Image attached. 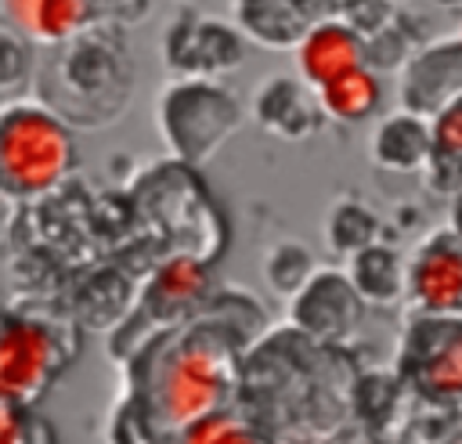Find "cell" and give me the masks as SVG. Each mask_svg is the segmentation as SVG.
<instances>
[{"label":"cell","instance_id":"cell-1","mask_svg":"<svg viewBox=\"0 0 462 444\" xmlns=\"http://www.w3.org/2000/svg\"><path fill=\"white\" fill-rule=\"evenodd\" d=\"M54 47L58 58L40 79L43 105L54 108L69 126H97L116 119L134 90V65L123 51V40L112 29H97L94 22Z\"/></svg>","mask_w":462,"mask_h":444},{"label":"cell","instance_id":"cell-2","mask_svg":"<svg viewBox=\"0 0 462 444\" xmlns=\"http://www.w3.org/2000/svg\"><path fill=\"white\" fill-rule=\"evenodd\" d=\"M76 166L72 126L40 101L0 105V199L29 202L54 191Z\"/></svg>","mask_w":462,"mask_h":444},{"label":"cell","instance_id":"cell-3","mask_svg":"<svg viewBox=\"0 0 462 444\" xmlns=\"http://www.w3.org/2000/svg\"><path fill=\"white\" fill-rule=\"evenodd\" d=\"M235 386L231 343L213 332H191L177 339L152 375V415L159 426L180 433L188 422L224 408Z\"/></svg>","mask_w":462,"mask_h":444},{"label":"cell","instance_id":"cell-4","mask_svg":"<svg viewBox=\"0 0 462 444\" xmlns=\"http://www.w3.org/2000/svg\"><path fill=\"white\" fill-rule=\"evenodd\" d=\"M238 97L206 76H173L155 97V126L177 162L199 166L238 130Z\"/></svg>","mask_w":462,"mask_h":444},{"label":"cell","instance_id":"cell-5","mask_svg":"<svg viewBox=\"0 0 462 444\" xmlns=\"http://www.w3.org/2000/svg\"><path fill=\"white\" fill-rule=\"evenodd\" d=\"M245 61V36L213 14L184 11L162 32V65L173 76L220 79Z\"/></svg>","mask_w":462,"mask_h":444},{"label":"cell","instance_id":"cell-6","mask_svg":"<svg viewBox=\"0 0 462 444\" xmlns=\"http://www.w3.org/2000/svg\"><path fill=\"white\" fill-rule=\"evenodd\" d=\"M61 336L43 321H7L0 328V401L29 404L61 372Z\"/></svg>","mask_w":462,"mask_h":444},{"label":"cell","instance_id":"cell-7","mask_svg":"<svg viewBox=\"0 0 462 444\" xmlns=\"http://www.w3.org/2000/svg\"><path fill=\"white\" fill-rule=\"evenodd\" d=\"M404 296L433 321L462 318V235L440 231L426 238L404 264Z\"/></svg>","mask_w":462,"mask_h":444},{"label":"cell","instance_id":"cell-8","mask_svg":"<svg viewBox=\"0 0 462 444\" xmlns=\"http://www.w3.org/2000/svg\"><path fill=\"white\" fill-rule=\"evenodd\" d=\"M289 300H292L289 303L292 325L318 343L346 339L365 314V300L350 285L346 271H332V267H314Z\"/></svg>","mask_w":462,"mask_h":444},{"label":"cell","instance_id":"cell-9","mask_svg":"<svg viewBox=\"0 0 462 444\" xmlns=\"http://www.w3.org/2000/svg\"><path fill=\"white\" fill-rule=\"evenodd\" d=\"M253 119L282 141H303L321 123L318 94L310 83L292 76H271L253 90Z\"/></svg>","mask_w":462,"mask_h":444},{"label":"cell","instance_id":"cell-10","mask_svg":"<svg viewBox=\"0 0 462 444\" xmlns=\"http://www.w3.org/2000/svg\"><path fill=\"white\" fill-rule=\"evenodd\" d=\"M292 47L300 79L310 87H321L339 72L365 65V40L346 22H310Z\"/></svg>","mask_w":462,"mask_h":444},{"label":"cell","instance_id":"cell-11","mask_svg":"<svg viewBox=\"0 0 462 444\" xmlns=\"http://www.w3.org/2000/svg\"><path fill=\"white\" fill-rule=\"evenodd\" d=\"M7 22L36 43H61L97 22V0H0Z\"/></svg>","mask_w":462,"mask_h":444},{"label":"cell","instance_id":"cell-12","mask_svg":"<svg viewBox=\"0 0 462 444\" xmlns=\"http://www.w3.org/2000/svg\"><path fill=\"white\" fill-rule=\"evenodd\" d=\"M231 14H235V29L245 40H256L260 47L271 51L292 47L310 25L300 0H231Z\"/></svg>","mask_w":462,"mask_h":444},{"label":"cell","instance_id":"cell-13","mask_svg":"<svg viewBox=\"0 0 462 444\" xmlns=\"http://www.w3.org/2000/svg\"><path fill=\"white\" fill-rule=\"evenodd\" d=\"M372 159L383 170L408 173L433 159V134L419 112H393L379 123L372 137Z\"/></svg>","mask_w":462,"mask_h":444},{"label":"cell","instance_id":"cell-14","mask_svg":"<svg viewBox=\"0 0 462 444\" xmlns=\"http://www.w3.org/2000/svg\"><path fill=\"white\" fill-rule=\"evenodd\" d=\"M206 285H209L206 267L195 256H170L166 264L155 267V274L144 289V307L159 321H173L191 303H199L206 296Z\"/></svg>","mask_w":462,"mask_h":444},{"label":"cell","instance_id":"cell-15","mask_svg":"<svg viewBox=\"0 0 462 444\" xmlns=\"http://www.w3.org/2000/svg\"><path fill=\"white\" fill-rule=\"evenodd\" d=\"M346 278L365 303H393L404 296V260L383 242L346 253Z\"/></svg>","mask_w":462,"mask_h":444},{"label":"cell","instance_id":"cell-16","mask_svg":"<svg viewBox=\"0 0 462 444\" xmlns=\"http://www.w3.org/2000/svg\"><path fill=\"white\" fill-rule=\"evenodd\" d=\"M314 94H318L321 116H328L336 123H361L379 108L383 87H379V76L372 69L357 65V69H346L336 79L314 87Z\"/></svg>","mask_w":462,"mask_h":444},{"label":"cell","instance_id":"cell-17","mask_svg":"<svg viewBox=\"0 0 462 444\" xmlns=\"http://www.w3.org/2000/svg\"><path fill=\"white\" fill-rule=\"evenodd\" d=\"M415 386L433 401H462V332H451L419 354Z\"/></svg>","mask_w":462,"mask_h":444},{"label":"cell","instance_id":"cell-18","mask_svg":"<svg viewBox=\"0 0 462 444\" xmlns=\"http://www.w3.org/2000/svg\"><path fill=\"white\" fill-rule=\"evenodd\" d=\"M379 235V220L368 206H361L357 199H343L328 209V220H325V242L332 253L346 256L368 242H375Z\"/></svg>","mask_w":462,"mask_h":444},{"label":"cell","instance_id":"cell-19","mask_svg":"<svg viewBox=\"0 0 462 444\" xmlns=\"http://www.w3.org/2000/svg\"><path fill=\"white\" fill-rule=\"evenodd\" d=\"M310 271H314V256L303 242H278L263 256V278H267L271 292H278V296H292L307 282Z\"/></svg>","mask_w":462,"mask_h":444},{"label":"cell","instance_id":"cell-20","mask_svg":"<svg viewBox=\"0 0 462 444\" xmlns=\"http://www.w3.org/2000/svg\"><path fill=\"white\" fill-rule=\"evenodd\" d=\"M180 440H202V444H227V440H260V430H253L242 415H231L224 408L188 422L180 433Z\"/></svg>","mask_w":462,"mask_h":444},{"label":"cell","instance_id":"cell-21","mask_svg":"<svg viewBox=\"0 0 462 444\" xmlns=\"http://www.w3.org/2000/svg\"><path fill=\"white\" fill-rule=\"evenodd\" d=\"M430 134H433V155L462 159V90L451 94L444 105H437V119H433Z\"/></svg>","mask_w":462,"mask_h":444},{"label":"cell","instance_id":"cell-22","mask_svg":"<svg viewBox=\"0 0 462 444\" xmlns=\"http://www.w3.org/2000/svg\"><path fill=\"white\" fill-rule=\"evenodd\" d=\"M22 408H25V404L0 401V444L25 440V415H22Z\"/></svg>","mask_w":462,"mask_h":444},{"label":"cell","instance_id":"cell-23","mask_svg":"<svg viewBox=\"0 0 462 444\" xmlns=\"http://www.w3.org/2000/svg\"><path fill=\"white\" fill-rule=\"evenodd\" d=\"M451 231H458V235H462V195L455 199V209H451Z\"/></svg>","mask_w":462,"mask_h":444},{"label":"cell","instance_id":"cell-24","mask_svg":"<svg viewBox=\"0 0 462 444\" xmlns=\"http://www.w3.org/2000/svg\"><path fill=\"white\" fill-rule=\"evenodd\" d=\"M458 47H462V36H458Z\"/></svg>","mask_w":462,"mask_h":444},{"label":"cell","instance_id":"cell-25","mask_svg":"<svg viewBox=\"0 0 462 444\" xmlns=\"http://www.w3.org/2000/svg\"><path fill=\"white\" fill-rule=\"evenodd\" d=\"M180 4H184V0H180Z\"/></svg>","mask_w":462,"mask_h":444}]
</instances>
